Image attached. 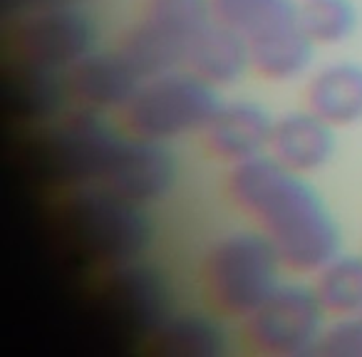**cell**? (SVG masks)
Returning a JSON list of instances; mask_svg holds the SVG:
<instances>
[{"instance_id":"6da1fadb","label":"cell","mask_w":362,"mask_h":357,"mask_svg":"<svg viewBox=\"0 0 362 357\" xmlns=\"http://www.w3.org/2000/svg\"><path fill=\"white\" fill-rule=\"evenodd\" d=\"M226 194L271 238L286 271L313 276L342 251V226L325 197L305 174L288 169L271 154L228 166Z\"/></svg>"},{"instance_id":"7a4b0ae2","label":"cell","mask_w":362,"mask_h":357,"mask_svg":"<svg viewBox=\"0 0 362 357\" xmlns=\"http://www.w3.org/2000/svg\"><path fill=\"white\" fill-rule=\"evenodd\" d=\"M47 231L65 261L92 273L139 261L156 236L149 209L100 184L52 194Z\"/></svg>"},{"instance_id":"3957f363","label":"cell","mask_w":362,"mask_h":357,"mask_svg":"<svg viewBox=\"0 0 362 357\" xmlns=\"http://www.w3.org/2000/svg\"><path fill=\"white\" fill-rule=\"evenodd\" d=\"M124 127L107 115L72 105L45 124L21 129L23 174L47 192L102 184L122 139Z\"/></svg>"},{"instance_id":"277c9868","label":"cell","mask_w":362,"mask_h":357,"mask_svg":"<svg viewBox=\"0 0 362 357\" xmlns=\"http://www.w3.org/2000/svg\"><path fill=\"white\" fill-rule=\"evenodd\" d=\"M281 253L261 228H228L202 256V288L211 310L241 322L283 281Z\"/></svg>"},{"instance_id":"5b68a950","label":"cell","mask_w":362,"mask_h":357,"mask_svg":"<svg viewBox=\"0 0 362 357\" xmlns=\"http://www.w3.org/2000/svg\"><path fill=\"white\" fill-rule=\"evenodd\" d=\"M221 90L187 67L146 77L119 112L122 127L141 139L174 144L204 134L221 107Z\"/></svg>"},{"instance_id":"8992f818","label":"cell","mask_w":362,"mask_h":357,"mask_svg":"<svg viewBox=\"0 0 362 357\" xmlns=\"http://www.w3.org/2000/svg\"><path fill=\"white\" fill-rule=\"evenodd\" d=\"M327 322L330 315L313 281H281L241 320V337L263 357H308L317 355Z\"/></svg>"},{"instance_id":"52a82bcc","label":"cell","mask_w":362,"mask_h":357,"mask_svg":"<svg viewBox=\"0 0 362 357\" xmlns=\"http://www.w3.org/2000/svg\"><path fill=\"white\" fill-rule=\"evenodd\" d=\"M92 305L107 330L124 340L149 342L174 310V288L161 268L146 258L95 273Z\"/></svg>"},{"instance_id":"ba28073f","label":"cell","mask_w":362,"mask_h":357,"mask_svg":"<svg viewBox=\"0 0 362 357\" xmlns=\"http://www.w3.org/2000/svg\"><path fill=\"white\" fill-rule=\"evenodd\" d=\"M6 60L67 72L100 47V30L85 6L8 16Z\"/></svg>"},{"instance_id":"9c48e42d","label":"cell","mask_w":362,"mask_h":357,"mask_svg":"<svg viewBox=\"0 0 362 357\" xmlns=\"http://www.w3.org/2000/svg\"><path fill=\"white\" fill-rule=\"evenodd\" d=\"M179 171V159L171 144L141 139L127 131L100 187L132 204L151 209L174 194Z\"/></svg>"},{"instance_id":"30bf717a","label":"cell","mask_w":362,"mask_h":357,"mask_svg":"<svg viewBox=\"0 0 362 357\" xmlns=\"http://www.w3.org/2000/svg\"><path fill=\"white\" fill-rule=\"evenodd\" d=\"M273 124H276V117L261 102L248 97L223 100L202 134L204 146L221 164H243L268 154Z\"/></svg>"},{"instance_id":"8fae6325","label":"cell","mask_w":362,"mask_h":357,"mask_svg":"<svg viewBox=\"0 0 362 357\" xmlns=\"http://www.w3.org/2000/svg\"><path fill=\"white\" fill-rule=\"evenodd\" d=\"M65 77L72 105L100 115L122 112L141 85V75L117 50V45L110 50H92L75 67H70Z\"/></svg>"},{"instance_id":"7c38bea8","label":"cell","mask_w":362,"mask_h":357,"mask_svg":"<svg viewBox=\"0 0 362 357\" xmlns=\"http://www.w3.org/2000/svg\"><path fill=\"white\" fill-rule=\"evenodd\" d=\"M72 107L65 72L42 70L6 60L3 70V110L21 129L45 124Z\"/></svg>"},{"instance_id":"4fadbf2b","label":"cell","mask_w":362,"mask_h":357,"mask_svg":"<svg viewBox=\"0 0 362 357\" xmlns=\"http://www.w3.org/2000/svg\"><path fill=\"white\" fill-rule=\"evenodd\" d=\"M268 154L298 174H317L337 154V127L308 107L288 110L276 117Z\"/></svg>"},{"instance_id":"5bb4252c","label":"cell","mask_w":362,"mask_h":357,"mask_svg":"<svg viewBox=\"0 0 362 357\" xmlns=\"http://www.w3.org/2000/svg\"><path fill=\"white\" fill-rule=\"evenodd\" d=\"M184 67L206 80L209 85L226 90V87L238 85L246 77V72L253 70L251 45L233 28L211 21L192 40Z\"/></svg>"},{"instance_id":"9a60e30c","label":"cell","mask_w":362,"mask_h":357,"mask_svg":"<svg viewBox=\"0 0 362 357\" xmlns=\"http://www.w3.org/2000/svg\"><path fill=\"white\" fill-rule=\"evenodd\" d=\"M216 310H171L146 347L159 357H221L228 350V330Z\"/></svg>"},{"instance_id":"2e32d148","label":"cell","mask_w":362,"mask_h":357,"mask_svg":"<svg viewBox=\"0 0 362 357\" xmlns=\"http://www.w3.org/2000/svg\"><path fill=\"white\" fill-rule=\"evenodd\" d=\"M305 107L337 129L362 122V62L337 60L308 77Z\"/></svg>"},{"instance_id":"e0dca14e","label":"cell","mask_w":362,"mask_h":357,"mask_svg":"<svg viewBox=\"0 0 362 357\" xmlns=\"http://www.w3.org/2000/svg\"><path fill=\"white\" fill-rule=\"evenodd\" d=\"M214 21L233 28L256 47L300 28L298 0H211Z\"/></svg>"},{"instance_id":"ac0fdd59","label":"cell","mask_w":362,"mask_h":357,"mask_svg":"<svg viewBox=\"0 0 362 357\" xmlns=\"http://www.w3.org/2000/svg\"><path fill=\"white\" fill-rule=\"evenodd\" d=\"M313 286L330 317L362 310V253L340 251L313 273Z\"/></svg>"},{"instance_id":"d6986e66","label":"cell","mask_w":362,"mask_h":357,"mask_svg":"<svg viewBox=\"0 0 362 357\" xmlns=\"http://www.w3.org/2000/svg\"><path fill=\"white\" fill-rule=\"evenodd\" d=\"M315 50L317 45L305 35V30L296 28L276 40L251 47L253 72H258L268 82H278V85L293 82L310 72Z\"/></svg>"},{"instance_id":"ffe728a7","label":"cell","mask_w":362,"mask_h":357,"mask_svg":"<svg viewBox=\"0 0 362 357\" xmlns=\"http://www.w3.org/2000/svg\"><path fill=\"white\" fill-rule=\"evenodd\" d=\"M139 21L161 37L187 47L214 21L211 0H141Z\"/></svg>"},{"instance_id":"44dd1931","label":"cell","mask_w":362,"mask_h":357,"mask_svg":"<svg viewBox=\"0 0 362 357\" xmlns=\"http://www.w3.org/2000/svg\"><path fill=\"white\" fill-rule=\"evenodd\" d=\"M117 50L132 62V67L139 72L141 80L156 77L169 70H179V67H184V60H187V47L161 37L156 30L144 25L139 18L122 33Z\"/></svg>"},{"instance_id":"7402d4cb","label":"cell","mask_w":362,"mask_h":357,"mask_svg":"<svg viewBox=\"0 0 362 357\" xmlns=\"http://www.w3.org/2000/svg\"><path fill=\"white\" fill-rule=\"evenodd\" d=\"M298 18L317 47L345 45L360 28L355 0H298Z\"/></svg>"},{"instance_id":"603a6c76","label":"cell","mask_w":362,"mask_h":357,"mask_svg":"<svg viewBox=\"0 0 362 357\" xmlns=\"http://www.w3.org/2000/svg\"><path fill=\"white\" fill-rule=\"evenodd\" d=\"M320 357H362V310L332 317L320 342Z\"/></svg>"},{"instance_id":"cb8c5ba5","label":"cell","mask_w":362,"mask_h":357,"mask_svg":"<svg viewBox=\"0 0 362 357\" xmlns=\"http://www.w3.org/2000/svg\"><path fill=\"white\" fill-rule=\"evenodd\" d=\"M6 16H18V13H33V11H47V8H72V6H87L90 0H0Z\"/></svg>"}]
</instances>
